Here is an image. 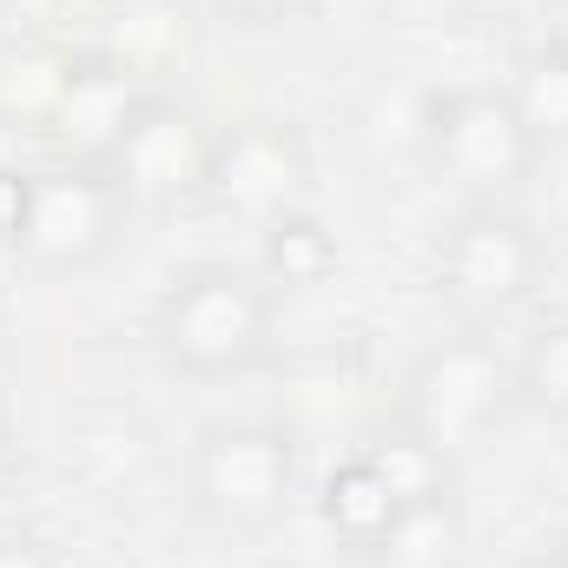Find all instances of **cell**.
<instances>
[{"label":"cell","mask_w":568,"mask_h":568,"mask_svg":"<svg viewBox=\"0 0 568 568\" xmlns=\"http://www.w3.org/2000/svg\"><path fill=\"white\" fill-rule=\"evenodd\" d=\"M516 390V371L496 357V344L483 337H443L404 377V429H417L443 456L483 443V429L503 417Z\"/></svg>","instance_id":"1"},{"label":"cell","mask_w":568,"mask_h":568,"mask_svg":"<svg viewBox=\"0 0 568 568\" xmlns=\"http://www.w3.org/2000/svg\"><path fill=\"white\" fill-rule=\"evenodd\" d=\"M265 331H272V311H265L258 284H245L225 265L185 272L172 284V297L159 304V337H165L172 364L192 377H232V371L258 364Z\"/></svg>","instance_id":"2"},{"label":"cell","mask_w":568,"mask_h":568,"mask_svg":"<svg viewBox=\"0 0 568 568\" xmlns=\"http://www.w3.org/2000/svg\"><path fill=\"white\" fill-rule=\"evenodd\" d=\"M424 145L449 179H463L476 192H503L536 165L542 140L523 126V113H516V100L503 87H463V93L429 100Z\"/></svg>","instance_id":"3"},{"label":"cell","mask_w":568,"mask_h":568,"mask_svg":"<svg viewBox=\"0 0 568 568\" xmlns=\"http://www.w3.org/2000/svg\"><path fill=\"white\" fill-rule=\"evenodd\" d=\"M291 436L265 424H219L192 449V489L225 523H272L291 496Z\"/></svg>","instance_id":"4"},{"label":"cell","mask_w":568,"mask_h":568,"mask_svg":"<svg viewBox=\"0 0 568 568\" xmlns=\"http://www.w3.org/2000/svg\"><path fill=\"white\" fill-rule=\"evenodd\" d=\"M304 185H311V159H304V140L284 120H245V126L212 140L205 192L239 219L272 225V219L304 205Z\"/></svg>","instance_id":"5"},{"label":"cell","mask_w":568,"mask_h":568,"mask_svg":"<svg viewBox=\"0 0 568 568\" xmlns=\"http://www.w3.org/2000/svg\"><path fill=\"white\" fill-rule=\"evenodd\" d=\"M113 219H120V185L93 165H53V172H33V192H27V225H20V252L47 272H73L87 258L106 252L113 239Z\"/></svg>","instance_id":"6"},{"label":"cell","mask_w":568,"mask_h":568,"mask_svg":"<svg viewBox=\"0 0 568 568\" xmlns=\"http://www.w3.org/2000/svg\"><path fill=\"white\" fill-rule=\"evenodd\" d=\"M205 165H212V133L199 126V113L179 100H140L126 140L106 159V179L120 185V199L172 205L205 192Z\"/></svg>","instance_id":"7"},{"label":"cell","mask_w":568,"mask_h":568,"mask_svg":"<svg viewBox=\"0 0 568 568\" xmlns=\"http://www.w3.org/2000/svg\"><path fill=\"white\" fill-rule=\"evenodd\" d=\"M542 272V252L523 219L483 205L443 239V284L469 304H516Z\"/></svg>","instance_id":"8"},{"label":"cell","mask_w":568,"mask_h":568,"mask_svg":"<svg viewBox=\"0 0 568 568\" xmlns=\"http://www.w3.org/2000/svg\"><path fill=\"white\" fill-rule=\"evenodd\" d=\"M140 80L126 73V67H113V60H80L73 67V87L60 93V106H53V120H47V145L60 152V165H106L113 159V145L126 140V126H133V113H140Z\"/></svg>","instance_id":"9"},{"label":"cell","mask_w":568,"mask_h":568,"mask_svg":"<svg viewBox=\"0 0 568 568\" xmlns=\"http://www.w3.org/2000/svg\"><path fill=\"white\" fill-rule=\"evenodd\" d=\"M317 509H324V523H331L337 542H351V549H377V556H384L390 529L404 523V503L390 496V483H384L364 456H351V463H337V469L324 476Z\"/></svg>","instance_id":"10"},{"label":"cell","mask_w":568,"mask_h":568,"mask_svg":"<svg viewBox=\"0 0 568 568\" xmlns=\"http://www.w3.org/2000/svg\"><path fill=\"white\" fill-rule=\"evenodd\" d=\"M73 53L67 47H53V40H33V47H13V53H0V126H33V133H47V120H53V106H60V93L73 87Z\"/></svg>","instance_id":"11"},{"label":"cell","mask_w":568,"mask_h":568,"mask_svg":"<svg viewBox=\"0 0 568 568\" xmlns=\"http://www.w3.org/2000/svg\"><path fill=\"white\" fill-rule=\"evenodd\" d=\"M179 53H185V13L172 0H120L113 7L100 60H113L140 80V73H165Z\"/></svg>","instance_id":"12"},{"label":"cell","mask_w":568,"mask_h":568,"mask_svg":"<svg viewBox=\"0 0 568 568\" xmlns=\"http://www.w3.org/2000/svg\"><path fill=\"white\" fill-rule=\"evenodd\" d=\"M536 140H568V40H542L516 60V80L503 87Z\"/></svg>","instance_id":"13"},{"label":"cell","mask_w":568,"mask_h":568,"mask_svg":"<svg viewBox=\"0 0 568 568\" xmlns=\"http://www.w3.org/2000/svg\"><path fill=\"white\" fill-rule=\"evenodd\" d=\"M364 463L390 483V496H397L404 509L449 503V456H443L436 443H424L417 429H397V436L371 443V449H364Z\"/></svg>","instance_id":"14"},{"label":"cell","mask_w":568,"mask_h":568,"mask_svg":"<svg viewBox=\"0 0 568 568\" xmlns=\"http://www.w3.org/2000/svg\"><path fill=\"white\" fill-rule=\"evenodd\" d=\"M265 265H272L284 284H324L337 272V239L297 205V212H284V219L265 225Z\"/></svg>","instance_id":"15"},{"label":"cell","mask_w":568,"mask_h":568,"mask_svg":"<svg viewBox=\"0 0 568 568\" xmlns=\"http://www.w3.org/2000/svg\"><path fill=\"white\" fill-rule=\"evenodd\" d=\"M516 390H523L536 410L568 417V317H549V324L529 337V351H523V364H516Z\"/></svg>","instance_id":"16"},{"label":"cell","mask_w":568,"mask_h":568,"mask_svg":"<svg viewBox=\"0 0 568 568\" xmlns=\"http://www.w3.org/2000/svg\"><path fill=\"white\" fill-rule=\"evenodd\" d=\"M449 549H456L449 503L404 509V523H397V529H390V542H384V556H390L397 568H436V562H449Z\"/></svg>","instance_id":"17"},{"label":"cell","mask_w":568,"mask_h":568,"mask_svg":"<svg viewBox=\"0 0 568 568\" xmlns=\"http://www.w3.org/2000/svg\"><path fill=\"white\" fill-rule=\"evenodd\" d=\"M27 192H33V172L0 165V245H20V225H27Z\"/></svg>","instance_id":"18"},{"label":"cell","mask_w":568,"mask_h":568,"mask_svg":"<svg viewBox=\"0 0 568 568\" xmlns=\"http://www.w3.org/2000/svg\"><path fill=\"white\" fill-rule=\"evenodd\" d=\"M476 20H496V27H523V20H542L556 0H463Z\"/></svg>","instance_id":"19"},{"label":"cell","mask_w":568,"mask_h":568,"mask_svg":"<svg viewBox=\"0 0 568 568\" xmlns=\"http://www.w3.org/2000/svg\"><path fill=\"white\" fill-rule=\"evenodd\" d=\"M232 20H245V27H278V20H291V13H304L311 0H219Z\"/></svg>","instance_id":"20"},{"label":"cell","mask_w":568,"mask_h":568,"mask_svg":"<svg viewBox=\"0 0 568 568\" xmlns=\"http://www.w3.org/2000/svg\"><path fill=\"white\" fill-rule=\"evenodd\" d=\"M0 568H53V556L40 542H27V536H7L0 542Z\"/></svg>","instance_id":"21"},{"label":"cell","mask_w":568,"mask_h":568,"mask_svg":"<svg viewBox=\"0 0 568 568\" xmlns=\"http://www.w3.org/2000/svg\"><path fill=\"white\" fill-rule=\"evenodd\" d=\"M13 469H20V463H13V443H7V429H0V496L13 489Z\"/></svg>","instance_id":"22"},{"label":"cell","mask_w":568,"mask_h":568,"mask_svg":"<svg viewBox=\"0 0 568 568\" xmlns=\"http://www.w3.org/2000/svg\"><path fill=\"white\" fill-rule=\"evenodd\" d=\"M556 568H568V536H562V549H556Z\"/></svg>","instance_id":"23"}]
</instances>
